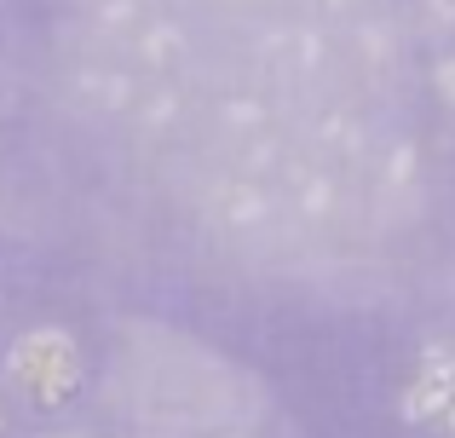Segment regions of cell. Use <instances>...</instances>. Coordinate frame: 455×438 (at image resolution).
Listing matches in <instances>:
<instances>
[{
  "instance_id": "7a4b0ae2",
  "label": "cell",
  "mask_w": 455,
  "mask_h": 438,
  "mask_svg": "<svg viewBox=\"0 0 455 438\" xmlns=\"http://www.w3.org/2000/svg\"><path fill=\"white\" fill-rule=\"evenodd\" d=\"M444 87H455V64H450V69H444Z\"/></svg>"
},
{
  "instance_id": "6da1fadb",
  "label": "cell",
  "mask_w": 455,
  "mask_h": 438,
  "mask_svg": "<svg viewBox=\"0 0 455 438\" xmlns=\"http://www.w3.org/2000/svg\"><path fill=\"white\" fill-rule=\"evenodd\" d=\"M12 381L35 398V404H64L81 381V358L69 346V335L58 329H35L12 346Z\"/></svg>"
}]
</instances>
